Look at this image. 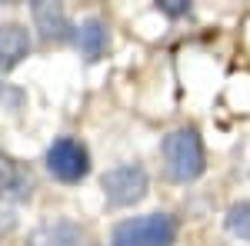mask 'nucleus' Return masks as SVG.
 <instances>
[{
    "mask_svg": "<svg viewBox=\"0 0 250 246\" xmlns=\"http://www.w3.org/2000/svg\"><path fill=\"white\" fill-rule=\"evenodd\" d=\"M160 7H164L170 17H180V14H187V0H160Z\"/></svg>",
    "mask_w": 250,
    "mask_h": 246,
    "instance_id": "nucleus-11",
    "label": "nucleus"
},
{
    "mask_svg": "<svg viewBox=\"0 0 250 246\" xmlns=\"http://www.w3.org/2000/svg\"><path fill=\"white\" fill-rule=\"evenodd\" d=\"M107 43H110V34H107V23L100 17H90L80 23L77 30V47L87 60H100L107 54Z\"/></svg>",
    "mask_w": 250,
    "mask_h": 246,
    "instance_id": "nucleus-7",
    "label": "nucleus"
},
{
    "mask_svg": "<svg viewBox=\"0 0 250 246\" xmlns=\"http://www.w3.org/2000/svg\"><path fill=\"white\" fill-rule=\"evenodd\" d=\"M100 187H104V196L110 207H134L147 196V173L137 163H124V167L104 173Z\"/></svg>",
    "mask_w": 250,
    "mask_h": 246,
    "instance_id": "nucleus-3",
    "label": "nucleus"
},
{
    "mask_svg": "<svg viewBox=\"0 0 250 246\" xmlns=\"http://www.w3.org/2000/svg\"><path fill=\"white\" fill-rule=\"evenodd\" d=\"M34 23L43 34V40H67L70 34V23H67V14L60 10L57 3H47V0H37L34 3Z\"/></svg>",
    "mask_w": 250,
    "mask_h": 246,
    "instance_id": "nucleus-6",
    "label": "nucleus"
},
{
    "mask_svg": "<svg viewBox=\"0 0 250 246\" xmlns=\"http://www.w3.org/2000/svg\"><path fill=\"white\" fill-rule=\"evenodd\" d=\"M177 227L167 213H147L117 223L110 233V246H173Z\"/></svg>",
    "mask_w": 250,
    "mask_h": 246,
    "instance_id": "nucleus-2",
    "label": "nucleus"
},
{
    "mask_svg": "<svg viewBox=\"0 0 250 246\" xmlns=\"http://www.w3.org/2000/svg\"><path fill=\"white\" fill-rule=\"evenodd\" d=\"M227 229H230V236L250 243V200L233 203V207L227 209Z\"/></svg>",
    "mask_w": 250,
    "mask_h": 246,
    "instance_id": "nucleus-9",
    "label": "nucleus"
},
{
    "mask_svg": "<svg viewBox=\"0 0 250 246\" xmlns=\"http://www.w3.org/2000/svg\"><path fill=\"white\" fill-rule=\"evenodd\" d=\"M27 246H83V233L74 223H47L30 233Z\"/></svg>",
    "mask_w": 250,
    "mask_h": 246,
    "instance_id": "nucleus-8",
    "label": "nucleus"
},
{
    "mask_svg": "<svg viewBox=\"0 0 250 246\" xmlns=\"http://www.w3.org/2000/svg\"><path fill=\"white\" fill-rule=\"evenodd\" d=\"M17 187H20L17 163H14L10 156H3V153H0V196H7L10 189H17Z\"/></svg>",
    "mask_w": 250,
    "mask_h": 246,
    "instance_id": "nucleus-10",
    "label": "nucleus"
},
{
    "mask_svg": "<svg viewBox=\"0 0 250 246\" xmlns=\"http://www.w3.org/2000/svg\"><path fill=\"white\" fill-rule=\"evenodd\" d=\"M30 54V34L20 23H0V67H17Z\"/></svg>",
    "mask_w": 250,
    "mask_h": 246,
    "instance_id": "nucleus-5",
    "label": "nucleus"
},
{
    "mask_svg": "<svg viewBox=\"0 0 250 246\" xmlns=\"http://www.w3.org/2000/svg\"><path fill=\"white\" fill-rule=\"evenodd\" d=\"M164 163L177 183H190L204 173V143L193 130H173L164 136Z\"/></svg>",
    "mask_w": 250,
    "mask_h": 246,
    "instance_id": "nucleus-1",
    "label": "nucleus"
},
{
    "mask_svg": "<svg viewBox=\"0 0 250 246\" xmlns=\"http://www.w3.org/2000/svg\"><path fill=\"white\" fill-rule=\"evenodd\" d=\"M47 170L54 173L57 180H63V183H77L90 170V156H87V150L80 147L77 140L60 136V140H54V147L47 150Z\"/></svg>",
    "mask_w": 250,
    "mask_h": 246,
    "instance_id": "nucleus-4",
    "label": "nucleus"
}]
</instances>
